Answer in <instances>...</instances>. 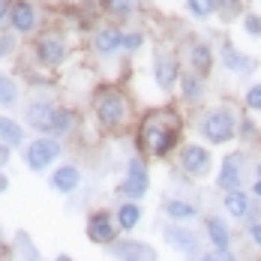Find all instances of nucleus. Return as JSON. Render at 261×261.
Masks as SVG:
<instances>
[{
	"label": "nucleus",
	"mask_w": 261,
	"mask_h": 261,
	"mask_svg": "<svg viewBox=\"0 0 261 261\" xmlns=\"http://www.w3.org/2000/svg\"><path fill=\"white\" fill-rule=\"evenodd\" d=\"M180 141V120L174 111H150L141 120L138 144L156 159H165Z\"/></svg>",
	"instance_id": "f257e3e1"
},
{
	"label": "nucleus",
	"mask_w": 261,
	"mask_h": 261,
	"mask_svg": "<svg viewBox=\"0 0 261 261\" xmlns=\"http://www.w3.org/2000/svg\"><path fill=\"white\" fill-rule=\"evenodd\" d=\"M201 135L207 138L210 144H228L237 135V117L228 108H216V111H210L207 117L201 120Z\"/></svg>",
	"instance_id": "f03ea898"
},
{
	"label": "nucleus",
	"mask_w": 261,
	"mask_h": 261,
	"mask_svg": "<svg viewBox=\"0 0 261 261\" xmlns=\"http://www.w3.org/2000/svg\"><path fill=\"white\" fill-rule=\"evenodd\" d=\"M126 114H129V105H126V96L120 90H102L96 96V117L102 126L126 123Z\"/></svg>",
	"instance_id": "7ed1b4c3"
},
{
	"label": "nucleus",
	"mask_w": 261,
	"mask_h": 261,
	"mask_svg": "<svg viewBox=\"0 0 261 261\" xmlns=\"http://www.w3.org/2000/svg\"><path fill=\"white\" fill-rule=\"evenodd\" d=\"M162 237H165V243L174 249V252H180L186 258H201V240L198 234L189 228V225H177V222H168L165 228H162Z\"/></svg>",
	"instance_id": "20e7f679"
},
{
	"label": "nucleus",
	"mask_w": 261,
	"mask_h": 261,
	"mask_svg": "<svg viewBox=\"0 0 261 261\" xmlns=\"http://www.w3.org/2000/svg\"><path fill=\"white\" fill-rule=\"evenodd\" d=\"M147 189H150V174H147V165L141 162V159H129V165H126V177L120 183V195L123 198H129V201H138V198H144L147 195Z\"/></svg>",
	"instance_id": "39448f33"
},
{
	"label": "nucleus",
	"mask_w": 261,
	"mask_h": 261,
	"mask_svg": "<svg viewBox=\"0 0 261 261\" xmlns=\"http://www.w3.org/2000/svg\"><path fill=\"white\" fill-rule=\"evenodd\" d=\"M60 156V144H57V138H36V141H30L24 150V162L30 171H45L48 165H51L54 159Z\"/></svg>",
	"instance_id": "423d86ee"
},
{
	"label": "nucleus",
	"mask_w": 261,
	"mask_h": 261,
	"mask_svg": "<svg viewBox=\"0 0 261 261\" xmlns=\"http://www.w3.org/2000/svg\"><path fill=\"white\" fill-rule=\"evenodd\" d=\"M180 168L189 177H207L213 168V156L204 144H186L180 150Z\"/></svg>",
	"instance_id": "0eeeda50"
},
{
	"label": "nucleus",
	"mask_w": 261,
	"mask_h": 261,
	"mask_svg": "<svg viewBox=\"0 0 261 261\" xmlns=\"http://www.w3.org/2000/svg\"><path fill=\"white\" fill-rule=\"evenodd\" d=\"M216 189H222V192L243 189V153H228V156L219 162Z\"/></svg>",
	"instance_id": "6e6552de"
},
{
	"label": "nucleus",
	"mask_w": 261,
	"mask_h": 261,
	"mask_svg": "<svg viewBox=\"0 0 261 261\" xmlns=\"http://www.w3.org/2000/svg\"><path fill=\"white\" fill-rule=\"evenodd\" d=\"M87 237L93 240V243H102V246H114L117 240V222L111 219V213H105V210H96V213H90V219H87Z\"/></svg>",
	"instance_id": "1a4fd4ad"
},
{
	"label": "nucleus",
	"mask_w": 261,
	"mask_h": 261,
	"mask_svg": "<svg viewBox=\"0 0 261 261\" xmlns=\"http://www.w3.org/2000/svg\"><path fill=\"white\" fill-rule=\"evenodd\" d=\"M204 237H207V243H210L213 252H225V249H231V243H234L231 228H228V222H225L222 216H204Z\"/></svg>",
	"instance_id": "9d476101"
},
{
	"label": "nucleus",
	"mask_w": 261,
	"mask_h": 261,
	"mask_svg": "<svg viewBox=\"0 0 261 261\" xmlns=\"http://www.w3.org/2000/svg\"><path fill=\"white\" fill-rule=\"evenodd\" d=\"M222 207L225 213L237 219V222H246L255 207H252V192H243V189H231V192H225V198H222Z\"/></svg>",
	"instance_id": "9b49d317"
},
{
	"label": "nucleus",
	"mask_w": 261,
	"mask_h": 261,
	"mask_svg": "<svg viewBox=\"0 0 261 261\" xmlns=\"http://www.w3.org/2000/svg\"><path fill=\"white\" fill-rule=\"evenodd\" d=\"M111 252L117 255V258H135V261H156V249L153 246H147V243H141V240H117L114 246H111Z\"/></svg>",
	"instance_id": "f8f14e48"
},
{
	"label": "nucleus",
	"mask_w": 261,
	"mask_h": 261,
	"mask_svg": "<svg viewBox=\"0 0 261 261\" xmlns=\"http://www.w3.org/2000/svg\"><path fill=\"white\" fill-rule=\"evenodd\" d=\"M81 183V171L72 165V162H66V165H60V168H54L51 174V189L54 192H60V195H69V192H75Z\"/></svg>",
	"instance_id": "ddd939ff"
},
{
	"label": "nucleus",
	"mask_w": 261,
	"mask_h": 261,
	"mask_svg": "<svg viewBox=\"0 0 261 261\" xmlns=\"http://www.w3.org/2000/svg\"><path fill=\"white\" fill-rule=\"evenodd\" d=\"M9 24L15 27L18 33H30L36 27V9L27 3V0H15L9 6Z\"/></svg>",
	"instance_id": "4468645a"
},
{
	"label": "nucleus",
	"mask_w": 261,
	"mask_h": 261,
	"mask_svg": "<svg viewBox=\"0 0 261 261\" xmlns=\"http://www.w3.org/2000/svg\"><path fill=\"white\" fill-rule=\"evenodd\" d=\"M165 216H168V222L189 225V222L198 219V207H195L192 201H186V198H168V201H165Z\"/></svg>",
	"instance_id": "2eb2a0df"
},
{
	"label": "nucleus",
	"mask_w": 261,
	"mask_h": 261,
	"mask_svg": "<svg viewBox=\"0 0 261 261\" xmlns=\"http://www.w3.org/2000/svg\"><path fill=\"white\" fill-rule=\"evenodd\" d=\"M219 57H222L225 69H228V72H237V75H252V69H255V60H252V57H246V54H240L234 45H228V42L222 45Z\"/></svg>",
	"instance_id": "dca6fc26"
},
{
	"label": "nucleus",
	"mask_w": 261,
	"mask_h": 261,
	"mask_svg": "<svg viewBox=\"0 0 261 261\" xmlns=\"http://www.w3.org/2000/svg\"><path fill=\"white\" fill-rule=\"evenodd\" d=\"M36 54H39V60L45 63V66H57L63 57H66V45H63V39L60 36H42L39 39V45H36Z\"/></svg>",
	"instance_id": "f3484780"
},
{
	"label": "nucleus",
	"mask_w": 261,
	"mask_h": 261,
	"mask_svg": "<svg viewBox=\"0 0 261 261\" xmlns=\"http://www.w3.org/2000/svg\"><path fill=\"white\" fill-rule=\"evenodd\" d=\"M54 114H57V108H54L51 102H33V105H27V123H30L33 129L51 132Z\"/></svg>",
	"instance_id": "a211bd4d"
},
{
	"label": "nucleus",
	"mask_w": 261,
	"mask_h": 261,
	"mask_svg": "<svg viewBox=\"0 0 261 261\" xmlns=\"http://www.w3.org/2000/svg\"><path fill=\"white\" fill-rule=\"evenodd\" d=\"M189 60H192V72L201 75V79L213 69V51H210V45H204V42H195L189 48Z\"/></svg>",
	"instance_id": "6ab92c4d"
},
{
	"label": "nucleus",
	"mask_w": 261,
	"mask_h": 261,
	"mask_svg": "<svg viewBox=\"0 0 261 261\" xmlns=\"http://www.w3.org/2000/svg\"><path fill=\"white\" fill-rule=\"evenodd\" d=\"M177 60L174 57H168V54H162L156 60V84L162 90H171L174 87V81H177Z\"/></svg>",
	"instance_id": "aec40b11"
},
{
	"label": "nucleus",
	"mask_w": 261,
	"mask_h": 261,
	"mask_svg": "<svg viewBox=\"0 0 261 261\" xmlns=\"http://www.w3.org/2000/svg\"><path fill=\"white\" fill-rule=\"evenodd\" d=\"M117 228H123V231H132L138 222H141V207L135 204V201H123L120 207H117Z\"/></svg>",
	"instance_id": "412c9836"
},
{
	"label": "nucleus",
	"mask_w": 261,
	"mask_h": 261,
	"mask_svg": "<svg viewBox=\"0 0 261 261\" xmlns=\"http://www.w3.org/2000/svg\"><path fill=\"white\" fill-rule=\"evenodd\" d=\"M117 48H123V33L120 30L108 27V30L96 33V51L99 54H111V51H117Z\"/></svg>",
	"instance_id": "4be33fe9"
},
{
	"label": "nucleus",
	"mask_w": 261,
	"mask_h": 261,
	"mask_svg": "<svg viewBox=\"0 0 261 261\" xmlns=\"http://www.w3.org/2000/svg\"><path fill=\"white\" fill-rule=\"evenodd\" d=\"M0 141L3 144H21L24 141V129L15 123V120H9V117H0Z\"/></svg>",
	"instance_id": "5701e85b"
},
{
	"label": "nucleus",
	"mask_w": 261,
	"mask_h": 261,
	"mask_svg": "<svg viewBox=\"0 0 261 261\" xmlns=\"http://www.w3.org/2000/svg\"><path fill=\"white\" fill-rule=\"evenodd\" d=\"M180 81H183V99H186V102H198V99H201V90H204L201 75H195V72H186Z\"/></svg>",
	"instance_id": "b1692460"
},
{
	"label": "nucleus",
	"mask_w": 261,
	"mask_h": 261,
	"mask_svg": "<svg viewBox=\"0 0 261 261\" xmlns=\"http://www.w3.org/2000/svg\"><path fill=\"white\" fill-rule=\"evenodd\" d=\"M186 6H189V12H192L195 18H210V15L216 12L219 0H186Z\"/></svg>",
	"instance_id": "393cba45"
},
{
	"label": "nucleus",
	"mask_w": 261,
	"mask_h": 261,
	"mask_svg": "<svg viewBox=\"0 0 261 261\" xmlns=\"http://www.w3.org/2000/svg\"><path fill=\"white\" fill-rule=\"evenodd\" d=\"M15 96H18V87H15V81L6 79V75H0V105H15Z\"/></svg>",
	"instance_id": "a878e982"
},
{
	"label": "nucleus",
	"mask_w": 261,
	"mask_h": 261,
	"mask_svg": "<svg viewBox=\"0 0 261 261\" xmlns=\"http://www.w3.org/2000/svg\"><path fill=\"white\" fill-rule=\"evenodd\" d=\"M243 225H246V237H249V243H252L255 249H261V213H252Z\"/></svg>",
	"instance_id": "bb28decb"
},
{
	"label": "nucleus",
	"mask_w": 261,
	"mask_h": 261,
	"mask_svg": "<svg viewBox=\"0 0 261 261\" xmlns=\"http://www.w3.org/2000/svg\"><path fill=\"white\" fill-rule=\"evenodd\" d=\"M69 126H72V114L69 111H57L54 123H51V132L54 135H63V132H69Z\"/></svg>",
	"instance_id": "cd10ccee"
},
{
	"label": "nucleus",
	"mask_w": 261,
	"mask_h": 261,
	"mask_svg": "<svg viewBox=\"0 0 261 261\" xmlns=\"http://www.w3.org/2000/svg\"><path fill=\"white\" fill-rule=\"evenodd\" d=\"M243 30H246L249 36H255V39L261 36V18L255 12H246V15H243Z\"/></svg>",
	"instance_id": "c85d7f7f"
},
{
	"label": "nucleus",
	"mask_w": 261,
	"mask_h": 261,
	"mask_svg": "<svg viewBox=\"0 0 261 261\" xmlns=\"http://www.w3.org/2000/svg\"><path fill=\"white\" fill-rule=\"evenodd\" d=\"M246 108L261 111V84H252V87L246 90Z\"/></svg>",
	"instance_id": "c756f323"
},
{
	"label": "nucleus",
	"mask_w": 261,
	"mask_h": 261,
	"mask_svg": "<svg viewBox=\"0 0 261 261\" xmlns=\"http://www.w3.org/2000/svg\"><path fill=\"white\" fill-rule=\"evenodd\" d=\"M198 261H240V258L234 255V249H225V252H213V249H210V252H204Z\"/></svg>",
	"instance_id": "7c9ffc66"
},
{
	"label": "nucleus",
	"mask_w": 261,
	"mask_h": 261,
	"mask_svg": "<svg viewBox=\"0 0 261 261\" xmlns=\"http://www.w3.org/2000/svg\"><path fill=\"white\" fill-rule=\"evenodd\" d=\"M105 6H108L111 12L123 15V12H129V9H132V0H105Z\"/></svg>",
	"instance_id": "2f4dec72"
},
{
	"label": "nucleus",
	"mask_w": 261,
	"mask_h": 261,
	"mask_svg": "<svg viewBox=\"0 0 261 261\" xmlns=\"http://www.w3.org/2000/svg\"><path fill=\"white\" fill-rule=\"evenodd\" d=\"M141 42H144L141 33H123V48H126V51H135Z\"/></svg>",
	"instance_id": "473e14b6"
},
{
	"label": "nucleus",
	"mask_w": 261,
	"mask_h": 261,
	"mask_svg": "<svg viewBox=\"0 0 261 261\" xmlns=\"http://www.w3.org/2000/svg\"><path fill=\"white\" fill-rule=\"evenodd\" d=\"M240 138H255V126L243 117V126H240Z\"/></svg>",
	"instance_id": "72a5a7b5"
},
{
	"label": "nucleus",
	"mask_w": 261,
	"mask_h": 261,
	"mask_svg": "<svg viewBox=\"0 0 261 261\" xmlns=\"http://www.w3.org/2000/svg\"><path fill=\"white\" fill-rule=\"evenodd\" d=\"M9 48H12V39H9V36H0V57L9 51Z\"/></svg>",
	"instance_id": "f704fd0d"
},
{
	"label": "nucleus",
	"mask_w": 261,
	"mask_h": 261,
	"mask_svg": "<svg viewBox=\"0 0 261 261\" xmlns=\"http://www.w3.org/2000/svg\"><path fill=\"white\" fill-rule=\"evenodd\" d=\"M252 198H255V201H261V180L252 183Z\"/></svg>",
	"instance_id": "c9c22d12"
},
{
	"label": "nucleus",
	"mask_w": 261,
	"mask_h": 261,
	"mask_svg": "<svg viewBox=\"0 0 261 261\" xmlns=\"http://www.w3.org/2000/svg\"><path fill=\"white\" fill-rule=\"evenodd\" d=\"M6 186H9V180H6V177L0 174V192H6Z\"/></svg>",
	"instance_id": "e433bc0d"
},
{
	"label": "nucleus",
	"mask_w": 261,
	"mask_h": 261,
	"mask_svg": "<svg viewBox=\"0 0 261 261\" xmlns=\"http://www.w3.org/2000/svg\"><path fill=\"white\" fill-rule=\"evenodd\" d=\"M6 12H9V9H6V3L0 0V21H3V15H6Z\"/></svg>",
	"instance_id": "4c0bfd02"
},
{
	"label": "nucleus",
	"mask_w": 261,
	"mask_h": 261,
	"mask_svg": "<svg viewBox=\"0 0 261 261\" xmlns=\"http://www.w3.org/2000/svg\"><path fill=\"white\" fill-rule=\"evenodd\" d=\"M255 180H261V162L255 165Z\"/></svg>",
	"instance_id": "58836bf2"
},
{
	"label": "nucleus",
	"mask_w": 261,
	"mask_h": 261,
	"mask_svg": "<svg viewBox=\"0 0 261 261\" xmlns=\"http://www.w3.org/2000/svg\"><path fill=\"white\" fill-rule=\"evenodd\" d=\"M27 261H39V258H36V252H33V249H30V258H27Z\"/></svg>",
	"instance_id": "ea45409f"
},
{
	"label": "nucleus",
	"mask_w": 261,
	"mask_h": 261,
	"mask_svg": "<svg viewBox=\"0 0 261 261\" xmlns=\"http://www.w3.org/2000/svg\"><path fill=\"white\" fill-rule=\"evenodd\" d=\"M123 261H135V258H123Z\"/></svg>",
	"instance_id": "a19ab883"
}]
</instances>
